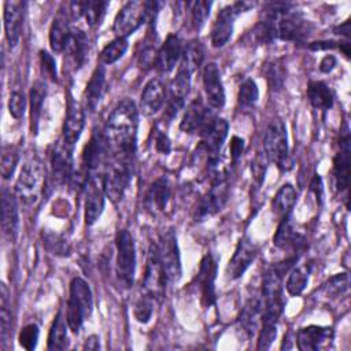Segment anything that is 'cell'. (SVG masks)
Segmentation results:
<instances>
[{
  "mask_svg": "<svg viewBox=\"0 0 351 351\" xmlns=\"http://www.w3.org/2000/svg\"><path fill=\"white\" fill-rule=\"evenodd\" d=\"M154 313V298L144 291L134 304V317L138 322L147 324Z\"/></svg>",
  "mask_w": 351,
  "mask_h": 351,
  "instance_id": "bcb514c9",
  "label": "cell"
},
{
  "mask_svg": "<svg viewBox=\"0 0 351 351\" xmlns=\"http://www.w3.org/2000/svg\"><path fill=\"white\" fill-rule=\"evenodd\" d=\"M203 86L210 108L219 110L225 104V89L217 63L210 62L203 69Z\"/></svg>",
  "mask_w": 351,
  "mask_h": 351,
  "instance_id": "ffe728a7",
  "label": "cell"
},
{
  "mask_svg": "<svg viewBox=\"0 0 351 351\" xmlns=\"http://www.w3.org/2000/svg\"><path fill=\"white\" fill-rule=\"evenodd\" d=\"M265 171H266V167L263 165V156L259 155V156H256V159L252 163V174H254V178L258 181V184H261L263 181Z\"/></svg>",
  "mask_w": 351,
  "mask_h": 351,
  "instance_id": "9f6ffc18",
  "label": "cell"
},
{
  "mask_svg": "<svg viewBox=\"0 0 351 351\" xmlns=\"http://www.w3.org/2000/svg\"><path fill=\"white\" fill-rule=\"evenodd\" d=\"M258 255V247L248 237H243L239 240L237 247L229 259L226 266V274L230 280L240 278L245 270L251 266Z\"/></svg>",
  "mask_w": 351,
  "mask_h": 351,
  "instance_id": "2e32d148",
  "label": "cell"
},
{
  "mask_svg": "<svg viewBox=\"0 0 351 351\" xmlns=\"http://www.w3.org/2000/svg\"><path fill=\"white\" fill-rule=\"evenodd\" d=\"M18 160H19V156H18L16 151H14V149H4L3 151L0 173H1V177L4 180H8V178L12 177V174L16 169Z\"/></svg>",
  "mask_w": 351,
  "mask_h": 351,
  "instance_id": "f907efd6",
  "label": "cell"
},
{
  "mask_svg": "<svg viewBox=\"0 0 351 351\" xmlns=\"http://www.w3.org/2000/svg\"><path fill=\"white\" fill-rule=\"evenodd\" d=\"M147 22V4L145 1L130 0L126 1L115 15L112 32L117 37L128 38L137 29Z\"/></svg>",
  "mask_w": 351,
  "mask_h": 351,
  "instance_id": "52a82bcc",
  "label": "cell"
},
{
  "mask_svg": "<svg viewBox=\"0 0 351 351\" xmlns=\"http://www.w3.org/2000/svg\"><path fill=\"white\" fill-rule=\"evenodd\" d=\"M67 321L64 319L62 311H59L51 325L48 333V350H64L69 346L67 337Z\"/></svg>",
  "mask_w": 351,
  "mask_h": 351,
  "instance_id": "8d00e7d4",
  "label": "cell"
},
{
  "mask_svg": "<svg viewBox=\"0 0 351 351\" xmlns=\"http://www.w3.org/2000/svg\"><path fill=\"white\" fill-rule=\"evenodd\" d=\"M335 32H336V34H340V36L348 37V36H350V22H348V21H346L343 25L337 26V27L335 29Z\"/></svg>",
  "mask_w": 351,
  "mask_h": 351,
  "instance_id": "94428289",
  "label": "cell"
},
{
  "mask_svg": "<svg viewBox=\"0 0 351 351\" xmlns=\"http://www.w3.org/2000/svg\"><path fill=\"white\" fill-rule=\"evenodd\" d=\"M110 156V148L101 130H93L89 141L82 151V165L88 173L99 170L101 166H106Z\"/></svg>",
  "mask_w": 351,
  "mask_h": 351,
  "instance_id": "5bb4252c",
  "label": "cell"
},
{
  "mask_svg": "<svg viewBox=\"0 0 351 351\" xmlns=\"http://www.w3.org/2000/svg\"><path fill=\"white\" fill-rule=\"evenodd\" d=\"M100 348V341H99V336L92 335L89 337H86L85 344H84V350H99Z\"/></svg>",
  "mask_w": 351,
  "mask_h": 351,
  "instance_id": "91938a15",
  "label": "cell"
},
{
  "mask_svg": "<svg viewBox=\"0 0 351 351\" xmlns=\"http://www.w3.org/2000/svg\"><path fill=\"white\" fill-rule=\"evenodd\" d=\"M138 129V111L130 99H123L110 112L104 136L110 148V155H134Z\"/></svg>",
  "mask_w": 351,
  "mask_h": 351,
  "instance_id": "6da1fadb",
  "label": "cell"
},
{
  "mask_svg": "<svg viewBox=\"0 0 351 351\" xmlns=\"http://www.w3.org/2000/svg\"><path fill=\"white\" fill-rule=\"evenodd\" d=\"M129 43L128 38H122V37H117L112 41H110L100 52V62L103 64H112L117 60H119L125 52L128 51Z\"/></svg>",
  "mask_w": 351,
  "mask_h": 351,
  "instance_id": "b9f144b4",
  "label": "cell"
},
{
  "mask_svg": "<svg viewBox=\"0 0 351 351\" xmlns=\"http://www.w3.org/2000/svg\"><path fill=\"white\" fill-rule=\"evenodd\" d=\"M85 126V112L84 108L81 107L80 103L73 100L71 97L69 99L67 103V114L63 125V137H62V144L70 149L74 151L75 143L78 141L82 130Z\"/></svg>",
  "mask_w": 351,
  "mask_h": 351,
  "instance_id": "9a60e30c",
  "label": "cell"
},
{
  "mask_svg": "<svg viewBox=\"0 0 351 351\" xmlns=\"http://www.w3.org/2000/svg\"><path fill=\"white\" fill-rule=\"evenodd\" d=\"M203 59H204L203 44L199 40H192L182 49V55H181V60H180V69H184V70H186L192 74L195 70L199 69Z\"/></svg>",
  "mask_w": 351,
  "mask_h": 351,
  "instance_id": "74e56055",
  "label": "cell"
},
{
  "mask_svg": "<svg viewBox=\"0 0 351 351\" xmlns=\"http://www.w3.org/2000/svg\"><path fill=\"white\" fill-rule=\"evenodd\" d=\"M11 306L8 289L4 284L0 287V337L1 343L5 344L11 335Z\"/></svg>",
  "mask_w": 351,
  "mask_h": 351,
  "instance_id": "ab89813d",
  "label": "cell"
},
{
  "mask_svg": "<svg viewBox=\"0 0 351 351\" xmlns=\"http://www.w3.org/2000/svg\"><path fill=\"white\" fill-rule=\"evenodd\" d=\"M152 137H154V147L159 154L167 155L171 151V141H170L169 136L166 134V132H163L162 129L155 126L152 129Z\"/></svg>",
  "mask_w": 351,
  "mask_h": 351,
  "instance_id": "f5cc1de1",
  "label": "cell"
},
{
  "mask_svg": "<svg viewBox=\"0 0 351 351\" xmlns=\"http://www.w3.org/2000/svg\"><path fill=\"white\" fill-rule=\"evenodd\" d=\"M166 90L163 84L158 78H151L145 85L140 96V111L145 117L155 115L165 104Z\"/></svg>",
  "mask_w": 351,
  "mask_h": 351,
  "instance_id": "603a6c76",
  "label": "cell"
},
{
  "mask_svg": "<svg viewBox=\"0 0 351 351\" xmlns=\"http://www.w3.org/2000/svg\"><path fill=\"white\" fill-rule=\"evenodd\" d=\"M252 4L247 1H236L233 4L225 5L217 15L215 22L211 29V44L215 48H222L232 37L234 19L251 8Z\"/></svg>",
  "mask_w": 351,
  "mask_h": 351,
  "instance_id": "ba28073f",
  "label": "cell"
},
{
  "mask_svg": "<svg viewBox=\"0 0 351 351\" xmlns=\"http://www.w3.org/2000/svg\"><path fill=\"white\" fill-rule=\"evenodd\" d=\"M307 99L317 110H329L335 101L332 89L322 81H311L308 84Z\"/></svg>",
  "mask_w": 351,
  "mask_h": 351,
  "instance_id": "836d02e7",
  "label": "cell"
},
{
  "mask_svg": "<svg viewBox=\"0 0 351 351\" xmlns=\"http://www.w3.org/2000/svg\"><path fill=\"white\" fill-rule=\"evenodd\" d=\"M64 51L74 70H78L81 66H84L88 55V37L85 32L78 27L71 29Z\"/></svg>",
  "mask_w": 351,
  "mask_h": 351,
  "instance_id": "4dcf8cb0",
  "label": "cell"
},
{
  "mask_svg": "<svg viewBox=\"0 0 351 351\" xmlns=\"http://www.w3.org/2000/svg\"><path fill=\"white\" fill-rule=\"evenodd\" d=\"M229 195V184L228 178L223 173H215L211 181V186L207 193L199 202L196 208L195 218L196 221H203L207 217H211L222 210L228 200Z\"/></svg>",
  "mask_w": 351,
  "mask_h": 351,
  "instance_id": "9c48e42d",
  "label": "cell"
},
{
  "mask_svg": "<svg viewBox=\"0 0 351 351\" xmlns=\"http://www.w3.org/2000/svg\"><path fill=\"white\" fill-rule=\"evenodd\" d=\"M336 41H315V43H311L308 45L310 49H314V51H322V49H332L336 47Z\"/></svg>",
  "mask_w": 351,
  "mask_h": 351,
  "instance_id": "680465c9",
  "label": "cell"
},
{
  "mask_svg": "<svg viewBox=\"0 0 351 351\" xmlns=\"http://www.w3.org/2000/svg\"><path fill=\"white\" fill-rule=\"evenodd\" d=\"M277 324L278 321L276 319H269V318H262L261 319V329H259V336H258V350H269L271 343L274 341L277 336Z\"/></svg>",
  "mask_w": 351,
  "mask_h": 351,
  "instance_id": "ee69618b",
  "label": "cell"
},
{
  "mask_svg": "<svg viewBox=\"0 0 351 351\" xmlns=\"http://www.w3.org/2000/svg\"><path fill=\"white\" fill-rule=\"evenodd\" d=\"M115 247H117L115 273H117L118 281L125 288H130L134 282V273H136V245L132 234L126 229H121L117 232Z\"/></svg>",
  "mask_w": 351,
  "mask_h": 351,
  "instance_id": "8992f818",
  "label": "cell"
},
{
  "mask_svg": "<svg viewBox=\"0 0 351 351\" xmlns=\"http://www.w3.org/2000/svg\"><path fill=\"white\" fill-rule=\"evenodd\" d=\"M108 1L101 0H88V1H73L70 3V12L73 18H85L86 23L92 27L99 26L106 15Z\"/></svg>",
  "mask_w": 351,
  "mask_h": 351,
  "instance_id": "83f0119b",
  "label": "cell"
},
{
  "mask_svg": "<svg viewBox=\"0 0 351 351\" xmlns=\"http://www.w3.org/2000/svg\"><path fill=\"white\" fill-rule=\"evenodd\" d=\"M182 49L184 48L180 37L176 34H169L162 47L159 48V51L156 52V69L162 73L171 71L176 67V64L181 60Z\"/></svg>",
  "mask_w": 351,
  "mask_h": 351,
  "instance_id": "4316f807",
  "label": "cell"
},
{
  "mask_svg": "<svg viewBox=\"0 0 351 351\" xmlns=\"http://www.w3.org/2000/svg\"><path fill=\"white\" fill-rule=\"evenodd\" d=\"M106 193L100 178L90 176L85 185V211L84 218L86 225H93L101 215L104 210Z\"/></svg>",
  "mask_w": 351,
  "mask_h": 351,
  "instance_id": "ac0fdd59",
  "label": "cell"
},
{
  "mask_svg": "<svg viewBox=\"0 0 351 351\" xmlns=\"http://www.w3.org/2000/svg\"><path fill=\"white\" fill-rule=\"evenodd\" d=\"M45 177L40 162L29 160L26 162L15 182V195L26 206H33L40 200L44 191Z\"/></svg>",
  "mask_w": 351,
  "mask_h": 351,
  "instance_id": "5b68a950",
  "label": "cell"
},
{
  "mask_svg": "<svg viewBox=\"0 0 351 351\" xmlns=\"http://www.w3.org/2000/svg\"><path fill=\"white\" fill-rule=\"evenodd\" d=\"M259 97V89L254 80L247 78L239 89L237 93V101L241 108H251L258 101Z\"/></svg>",
  "mask_w": 351,
  "mask_h": 351,
  "instance_id": "7bdbcfd3",
  "label": "cell"
},
{
  "mask_svg": "<svg viewBox=\"0 0 351 351\" xmlns=\"http://www.w3.org/2000/svg\"><path fill=\"white\" fill-rule=\"evenodd\" d=\"M229 123L223 118H215L210 125L207 132L202 136V145L208 154V162L211 166H215L218 162V154L228 137Z\"/></svg>",
  "mask_w": 351,
  "mask_h": 351,
  "instance_id": "7402d4cb",
  "label": "cell"
},
{
  "mask_svg": "<svg viewBox=\"0 0 351 351\" xmlns=\"http://www.w3.org/2000/svg\"><path fill=\"white\" fill-rule=\"evenodd\" d=\"M189 7L191 11V19H192V25L196 30L202 29L203 25L206 23L208 15H210V10L213 3L211 1H204V0H197L193 3H188L186 4Z\"/></svg>",
  "mask_w": 351,
  "mask_h": 351,
  "instance_id": "f6af8a7d",
  "label": "cell"
},
{
  "mask_svg": "<svg viewBox=\"0 0 351 351\" xmlns=\"http://www.w3.org/2000/svg\"><path fill=\"white\" fill-rule=\"evenodd\" d=\"M262 307H263L262 298L252 296L251 299H248V302L244 304L243 310L240 311L239 324L248 336H254L259 329V324L262 318Z\"/></svg>",
  "mask_w": 351,
  "mask_h": 351,
  "instance_id": "1f68e13d",
  "label": "cell"
},
{
  "mask_svg": "<svg viewBox=\"0 0 351 351\" xmlns=\"http://www.w3.org/2000/svg\"><path fill=\"white\" fill-rule=\"evenodd\" d=\"M266 77L269 81V85L274 90H280L284 85L285 73L282 69V64L278 60H274L271 63H267L266 66Z\"/></svg>",
  "mask_w": 351,
  "mask_h": 351,
  "instance_id": "681fc988",
  "label": "cell"
},
{
  "mask_svg": "<svg viewBox=\"0 0 351 351\" xmlns=\"http://www.w3.org/2000/svg\"><path fill=\"white\" fill-rule=\"evenodd\" d=\"M348 285H350L348 274L347 273H339V274H336V276H333L328 280L324 289L326 291V295L339 296V295H343L348 291Z\"/></svg>",
  "mask_w": 351,
  "mask_h": 351,
  "instance_id": "7dc6e473",
  "label": "cell"
},
{
  "mask_svg": "<svg viewBox=\"0 0 351 351\" xmlns=\"http://www.w3.org/2000/svg\"><path fill=\"white\" fill-rule=\"evenodd\" d=\"M104 90H106V70L103 66H97L93 70L84 92L85 106L89 111H95L97 108L104 95Z\"/></svg>",
  "mask_w": 351,
  "mask_h": 351,
  "instance_id": "d6a6232c",
  "label": "cell"
},
{
  "mask_svg": "<svg viewBox=\"0 0 351 351\" xmlns=\"http://www.w3.org/2000/svg\"><path fill=\"white\" fill-rule=\"evenodd\" d=\"M93 308V295L89 284L81 278L74 277L70 282V293L67 302L66 321L73 333H78L84 322L90 317Z\"/></svg>",
  "mask_w": 351,
  "mask_h": 351,
  "instance_id": "3957f363",
  "label": "cell"
},
{
  "mask_svg": "<svg viewBox=\"0 0 351 351\" xmlns=\"http://www.w3.org/2000/svg\"><path fill=\"white\" fill-rule=\"evenodd\" d=\"M295 202H296L295 188L292 186V184H284L273 197L271 210L277 217L284 218L285 215L291 214V210L295 206Z\"/></svg>",
  "mask_w": 351,
  "mask_h": 351,
  "instance_id": "d590c367",
  "label": "cell"
},
{
  "mask_svg": "<svg viewBox=\"0 0 351 351\" xmlns=\"http://www.w3.org/2000/svg\"><path fill=\"white\" fill-rule=\"evenodd\" d=\"M1 226L7 237L14 240L19 229V210L16 195L8 189L1 192Z\"/></svg>",
  "mask_w": 351,
  "mask_h": 351,
  "instance_id": "484cf974",
  "label": "cell"
},
{
  "mask_svg": "<svg viewBox=\"0 0 351 351\" xmlns=\"http://www.w3.org/2000/svg\"><path fill=\"white\" fill-rule=\"evenodd\" d=\"M3 19H4V32L8 45L14 48L21 38L22 26H23V12L25 3L22 1H4L3 7Z\"/></svg>",
  "mask_w": 351,
  "mask_h": 351,
  "instance_id": "44dd1931",
  "label": "cell"
},
{
  "mask_svg": "<svg viewBox=\"0 0 351 351\" xmlns=\"http://www.w3.org/2000/svg\"><path fill=\"white\" fill-rule=\"evenodd\" d=\"M215 278L217 263L213 255L206 254L200 261L199 271L196 276L197 288L200 291V299L204 307H210L215 302Z\"/></svg>",
  "mask_w": 351,
  "mask_h": 351,
  "instance_id": "e0dca14e",
  "label": "cell"
},
{
  "mask_svg": "<svg viewBox=\"0 0 351 351\" xmlns=\"http://www.w3.org/2000/svg\"><path fill=\"white\" fill-rule=\"evenodd\" d=\"M70 16H71L70 5L66 4V10H63V4H62L49 29V45L53 52H63L66 48L67 40L71 32V27L69 25Z\"/></svg>",
  "mask_w": 351,
  "mask_h": 351,
  "instance_id": "cb8c5ba5",
  "label": "cell"
},
{
  "mask_svg": "<svg viewBox=\"0 0 351 351\" xmlns=\"http://www.w3.org/2000/svg\"><path fill=\"white\" fill-rule=\"evenodd\" d=\"M191 73L180 69L176 74V77L171 80L169 85V92H167V99H166V108H165V115L167 121H171L177 117V114L184 108L185 106V99L189 95L191 89Z\"/></svg>",
  "mask_w": 351,
  "mask_h": 351,
  "instance_id": "7c38bea8",
  "label": "cell"
},
{
  "mask_svg": "<svg viewBox=\"0 0 351 351\" xmlns=\"http://www.w3.org/2000/svg\"><path fill=\"white\" fill-rule=\"evenodd\" d=\"M265 156L277 165L280 170H288L292 166L289 158V147H288V134L284 122L278 118L273 119L265 132L263 138Z\"/></svg>",
  "mask_w": 351,
  "mask_h": 351,
  "instance_id": "277c9868",
  "label": "cell"
},
{
  "mask_svg": "<svg viewBox=\"0 0 351 351\" xmlns=\"http://www.w3.org/2000/svg\"><path fill=\"white\" fill-rule=\"evenodd\" d=\"M26 110V97L22 92H12L8 99V111L15 119H21L25 115Z\"/></svg>",
  "mask_w": 351,
  "mask_h": 351,
  "instance_id": "816d5d0a",
  "label": "cell"
},
{
  "mask_svg": "<svg viewBox=\"0 0 351 351\" xmlns=\"http://www.w3.org/2000/svg\"><path fill=\"white\" fill-rule=\"evenodd\" d=\"M47 96V85L43 81H36L29 93L30 99V129L33 133H37L38 121L41 117V110L44 104V99Z\"/></svg>",
  "mask_w": 351,
  "mask_h": 351,
  "instance_id": "e575fe53",
  "label": "cell"
},
{
  "mask_svg": "<svg viewBox=\"0 0 351 351\" xmlns=\"http://www.w3.org/2000/svg\"><path fill=\"white\" fill-rule=\"evenodd\" d=\"M336 64H337L336 56H333V55H326V56H324L322 60L319 62V70H321L322 73H330V71L336 67Z\"/></svg>",
  "mask_w": 351,
  "mask_h": 351,
  "instance_id": "6f0895ef",
  "label": "cell"
},
{
  "mask_svg": "<svg viewBox=\"0 0 351 351\" xmlns=\"http://www.w3.org/2000/svg\"><path fill=\"white\" fill-rule=\"evenodd\" d=\"M110 156L111 159L106 163L100 181L106 196L114 203H118L123 199L132 182L134 155L115 154Z\"/></svg>",
  "mask_w": 351,
  "mask_h": 351,
  "instance_id": "7a4b0ae2",
  "label": "cell"
},
{
  "mask_svg": "<svg viewBox=\"0 0 351 351\" xmlns=\"http://www.w3.org/2000/svg\"><path fill=\"white\" fill-rule=\"evenodd\" d=\"M40 63L43 73L52 81L58 80V73H56V62L53 56L47 52V51H40Z\"/></svg>",
  "mask_w": 351,
  "mask_h": 351,
  "instance_id": "db71d44e",
  "label": "cell"
},
{
  "mask_svg": "<svg viewBox=\"0 0 351 351\" xmlns=\"http://www.w3.org/2000/svg\"><path fill=\"white\" fill-rule=\"evenodd\" d=\"M333 340V329L310 325L299 329L296 335L298 348L302 351H318L328 348Z\"/></svg>",
  "mask_w": 351,
  "mask_h": 351,
  "instance_id": "d6986e66",
  "label": "cell"
},
{
  "mask_svg": "<svg viewBox=\"0 0 351 351\" xmlns=\"http://www.w3.org/2000/svg\"><path fill=\"white\" fill-rule=\"evenodd\" d=\"M43 244L48 252L56 256H69L71 252V247L67 239L55 232L48 230L43 233Z\"/></svg>",
  "mask_w": 351,
  "mask_h": 351,
  "instance_id": "60d3db41",
  "label": "cell"
},
{
  "mask_svg": "<svg viewBox=\"0 0 351 351\" xmlns=\"http://www.w3.org/2000/svg\"><path fill=\"white\" fill-rule=\"evenodd\" d=\"M38 335H40V330H38L37 324L32 322V324L25 325L22 328V330L19 333V339H18L21 347H23L27 351L34 350L37 346V341H38Z\"/></svg>",
  "mask_w": 351,
  "mask_h": 351,
  "instance_id": "c3c4849f",
  "label": "cell"
},
{
  "mask_svg": "<svg viewBox=\"0 0 351 351\" xmlns=\"http://www.w3.org/2000/svg\"><path fill=\"white\" fill-rule=\"evenodd\" d=\"M158 254L167 278V282H177L181 278V256L176 233L170 229L165 232L156 243Z\"/></svg>",
  "mask_w": 351,
  "mask_h": 351,
  "instance_id": "30bf717a",
  "label": "cell"
},
{
  "mask_svg": "<svg viewBox=\"0 0 351 351\" xmlns=\"http://www.w3.org/2000/svg\"><path fill=\"white\" fill-rule=\"evenodd\" d=\"M333 174L339 191H346L350 180V132L346 126L340 138V149L333 160Z\"/></svg>",
  "mask_w": 351,
  "mask_h": 351,
  "instance_id": "d4e9b609",
  "label": "cell"
},
{
  "mask_svg": "<svg viewBox=\"0 0 351 351\" xmlns=\"http://www.w3.org/2000/svg\"><path fill=\"white\" fill-rule=\"evenodd\" d=\"M170 199V182L166 177L156 178L147 189L144 203L145 207L152 213L158 214L166 210Z\"/></svg>",
  "mask_w": 351,
  "mask_h": 351,
  "instance_id": "f546056e",
  "label": "cell"
},
{
  "mask_svg": "<svg viewBox=\"0 0 351 351\" xmlns=\"http://www.w3.org/2000/svg\"><path fill=\"white\" fill-rule=\"evenodd\" d=\"M215 118V114L208 110L200 99H195L186 107L180 123V129L184 133L199 134L202 137Z\"/></svg>",
  "mask_w": 351,
  "mask_h": 351,
  "instance_id": "4fadbf2b",
  "label": "cell"
},
{
  "mask_svg": "<svg viewBox=\"0 0 351 351\" xmlns=\"http://www.w3.org/2000/svg\"><path fill=\"white\" fill-rule=\"evenodd\" d=\"M167 278L158 254L156 243L151 244L145 265V274H144V291L149 293L154 299H162L165 296Z\"/></svg>",
  "mask_w": 351,
  "mask_h": 351,
  "instance_id": "8fae6325",
  "label": "cell"
},
{
  "mask_svg": "<svg viewBox=\"0 0 351 351\" xmlns=\"http://www.w3.org/2000/svg\"><path fill=\"white\" fill-rule=\"evenodd\" d=\"M308 277H310V266L308 265H300V266H295L287 278L285 282V289L288 292V295L291 296H299L307 282H308Z\"/></svg>",
  "mask_w": 351,
  "mask_h": 351,
  "instance_id": "f35d334b",
  "label": "cell"
},
{
  "mask_svg": "<svg viewBox=\"0 0 351 351\" xmlns=\"http://www.w3.org/2000/svg\"><path fill=\"white\" fill-rule=\"evenodd\" d=\"M244 147H245V144H244V140L241 137H237V136L232 137V140H230V158H232L233 163H236L241 158V155L244 152Z\"/></svg>",
  "mask_w": 351,
  "mask_h": 351,
  "instance_id": "11a10c76",
  "label": "cell"
},
{
  "mask_svg": "<svg viewBox=\"0 0 351 351\" xmlns=\"http://www.w3.org/2000/svg\"><path fill=\"white\" fill-rule=\"evenodd\" d=\"M51 173L58 184L67 182L73 178V151L67 149L62 143L51 155Z\"/></svg>",
  "mask_w": 351,
  "mask_h": 351,
  "instance_id": "f1b7e54d",
  "label": "cell"
}]
</instances>
